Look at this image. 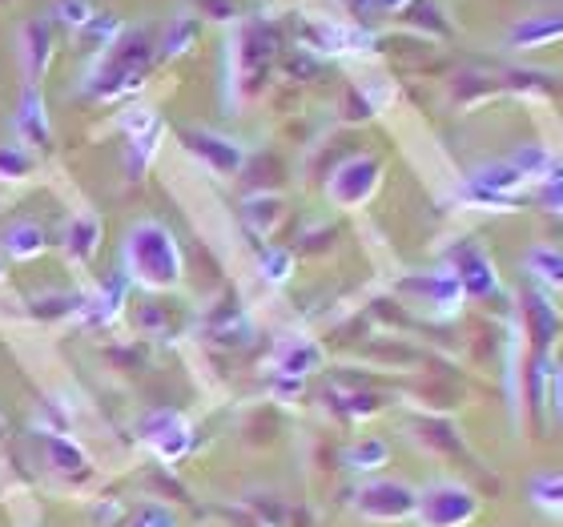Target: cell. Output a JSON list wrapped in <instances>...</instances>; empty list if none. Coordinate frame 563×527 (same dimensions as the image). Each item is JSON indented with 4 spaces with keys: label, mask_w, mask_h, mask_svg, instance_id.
Listing matches in <instances>:
<instances>
[{
    "label": "cell",
    "mask_w": 563,
    "mask_h": 527,
    "mask_svg": "<svg viewBox=\"0 0 563 527\" xmlns=\"http://www.w3.org/2000/svg\"><path fill=\"white\" fill-rule=\"evenodd\" d=\"M531 504L548 512V516L563 519V471H548V475H536L528 487Z\"/></svg>",
    "instance_id": "21"
},
{
    "label": "cell",
    "mask_w": 563,
    "mask_h": 527,
    "mask_svg": "<svg viewBox=\"0 0 563 527\" xmlns=\"http://www.w3.org/2000/svg\"><path fill=\"white\" fill-rule=\"evenodd\" d=\"M387 459H390V447L383 443V439H363V443H354L351 451H346V468L378 471V468H387Z\"/></svg>",
    "instance_id": "23"
},
{
    "label": "cell",
    "mask_w": 563,
    "mask_h": 527,
    "mask_svg": "<svg viewBox=\"0 0 563 527\" xmlns=\"http://www.w3.org/2000/svg\"><path fill=\"white\" fill-rule=\"evenodd\" d=\"M198 4V17H210V21H234L238 17V4L234 0H194Z\"/></svg>",
    "instance_id": "31"
},
{
    "label": "cell",
    "mask_w": 563,
    "mask_h": 527,
    "mask_svg": "<svg viewBox=\"0 0 563 527\" xmlns=\"http://www.w3.org/2000/svg\"><path fill=\"white\" fill-rule=\"evenodd\" d=\"M548 407L555 410L563 419V366H555L552 371V387H548Z\"/></svg>",
    "instance_id": "33"
},
{
    "label": "cell",
    "mask_w": 563,
    "mask_h": 527,
    "mask_svg": "<svg viewBox=\"0 0 563 527\" xmlns=\"http://www.w3.org/2000/svg\"><path fill=\"white\" fill-rule=\"evenodd\" d=\"M378 186H383V162L378 157H351V162H342L327 182V198L339 206V210H358L366 201L375 198Z\"/></svg>",
    "instance_id": "5"
},
{
    "label": "cell",
    "mask_w": 563,
    "mask_h": 527,
    "mask_svg": "<svg viewBox=\"0 0 563 527\" xmlns=\"http://www.w3.org/2000/svg\"><path fill=\"white\" fill-rule=\"evenodd\" d=\"M12 125H16V138H21V145H29V150L45 153L48 145H53V118H48V106H45V97H41V89H36V85H24L21 106H16V118H12Z\"/></svg>",
    "instance_id": "12"
},
{
    "label": "cell",
    "mask_w": 563,
    "mask_h": 527,
    "mask_svg": "<svg viewBox=\"0 0 563 527\" xmlns=\"http://www.w3.org/2000/svg\"><path fill=\"white\" fill-rule=\"evenodd\" d=\"M130 141V165H133V174H145L153 162H157V150H162V141H165V121H153L150 130H141L133 133Z\"/></svg>",
    "instance_id": "20"
},
{
    "label": "cell",
    "mask_w": 563,
    "mask_h": 527,
    "mask_svg": "<svg viewBox=\"0 0 563 527\" xmlns=\"http://www.w3.org/2000/svg\"><path fill=\"white\" fill-rule=\"evenodd\" d=\"M53 61H57V33H53V21H45V17H33V21L21 29L24 81L41 85V81H45V73L53 69Z\"/></svg>",
    "instance_id": "11"
},
{
    "label": "cell",
    "mask_w": 563,
    "mask_h": 527,
    "mask_svg": "<svg viewBox=\"0 0 563 527\" xmlns=\"http://www.w3.org/2000/svg\"><path fill=\"white\" fill-rule=\"evenodd\" d=\"M399 290L407 298H415V306H422L431 318H455L467 303V294L459 286V278L451 270H427V274H411L399 282Z\"/></svg>",
    "instance_id": "7"
},
{
    "label": "cell",
    "mask_w": 563,
    "mask_h": 527,
    "mask_svg": "<svg viewBox=\"0 0 563 527\" xmlns=\"http://www.w3.org/2000/svg\"><path fill=\"white\" fill-rule=\"evenodd\" d=\"M121 33H125V24H121L113 12H93V17H89V24L81 29V41H85V45H93L97 53H101V48L113 45Z\"/></svg>",
    "instance_id": "22"
},
{
    "label": "cell",
    "mask_w": 563,
    "mask_h": 527,
    "mask_svg": "<svg viewBox=\"0 0 563 527\" xmlns=\"http://www.w3.org/2000/svg\"><path fill=\"white\" fill-rule=\"evenodd\" d=\"M483 504L467 483L459 480H434L419 492L415 504V524L419 527H471L479 519Z\"/></svg>",
    "instance_id": "3"
},
{
    "label": "cell",
    "mask_w": 563,
    "mask_h": 527,
    "mask_svg": "<svg viewBox=\"0 0 563 527\" xmlns=\"http://www.w3.org/2000/svg\"><path fill=\"white\" fill-rule=\"evenodd\" d=\"M4 274H9V270H4V259H0V282H4Z\"/></svg>",
    "instance_id": "34"
},
{
    "label": "cell",
    "mask_w": 563,
    "mask_h": 527,
    "mask_svg": "<svg viewBox=\"0 0 563 527\" xmlns=\"http://www.w3.org/2000/svg\"><path fill=\"white\" fill-rule=\"evenodd\" d=\"M33 169H36V162L24 145H0V182H9V186L12 182H24Z\"/></svg>",
    "instance_id": "24"
},
{
    "label": "cell",
    "mask_w": 563,
    "mask_h": 527,
    "mask_svg": "<svg viewBox=\"0 0 563 527\" xmlns=\"http://www.w3.org/2000/svg\"><path fill=\"white\" fill-rule=\"evenodd\" d=\"M45 246H48L45 226L29 222V218L4 226V234H0V250H4V259H16V262L41 259V254H45Z\"/></svg>",
    "instance_id": "15"
},
{
    "label": "cell",
    "mask_w": 563,
    "mask_h": 527,
    "mask_svg": "<svg viewBox=\"0 0 563 527\" xmlns=\"http://www.w3.org/2000/svg\"><path fill=\"white\" fill-rule=\"evenodd\" d=\"M133 527H177V516L165 504H150V507H141L137 512Z\"/></svg>",
    "instance_id": "30"
},
{
    "label": "cell",
    "mask_w": 563,
    "mask_h": 527,
    "mask_svg": "<svg viewBox=\"0 0 563 527\" xmlns=\"http://www.w3.org/2000/svg\"><path fill=\"white\" fill-rule=\"evenodd\" d=\"M137 435L141 443L150 447L162 463H177V459H186L194 451V427H189V419L181 410H169V407L150 410L137 422Z\"/></svg>",
    "instance_id": "6"
},
{
    "label": "cell",
    "mask_w": 563,
    "mask_h": 527,
    "mask_svg": "<svg viewBox=\"0 0 563 527\" xmlns=\"http://www.w3.org/2000/svg\"><path fill=\"white\" fill-rule=\"evenodd\" d=\"M354 12H402L411 9L415 0H346Z\"/></svg>",
    "instance_id": "32"
},
{
    "label": "cell",
    "mask_w": 563,
    "mask_h": 527,
    "mask_svg": "<svg viewBox=\"0 0 563 527\" xmlns=\"http://www.w3.org/2000/svg\"><path fill=\"white\" fill-rule=\"evenodd\" d=\"M302 45L310 53H327V57H363L375 45V33H366L354 21H314L306 24Z\"/></svg>",
    "instance_id": "9"
},
{
    "label": "cell",
    "mask_w": 563,
    "mask_h": 527,
    "mask_svg": "<svg viewBox=\"0 0 563 527\" xmlns=\"http://www.w3.org/2000/svg\"><path fill=\"white\" fill-rule=\"evenodd\" d=\"M101 234H106V226H101L97 213H77L69 222V230H65V254H69L77 266L93 262L97 250H101Z\"/></svg>",
    "instance_id": "17"
},
{
    "label": "cell",
    "mask_w": 563,
    "mask_h": 527,
    "mask_svg": "<svg viewBox=\"0 0 563 527\" xmlns=\"http://www.w3.org/2000/svg\"><path fill=\"white\" fill-rule=\"evenodd\" d=\"M528 274L536 282H540V290H555L560 294L563 290V250H555V246H536L528 254Z\"/></svg>",
    "instance_id": "19"
},
{
    "label": "cell",
    "mask_w": 563,
    "mask_h": 527,
    "mask_svg": "<svg viewBox=\"0 0 563 527\" xmlns=\"http://www.w3.org/2000/svg\"><path fill=\"white\" fill-rule=\"evenodd\" d=\"M125 294H130V278H125V274H113V278L101 282L89 298H81L77 318H81L85 327H109V322H118V318L125 315Z\"/></svg>",
    "instance_id": "14"
},
{
    "label": "cell",
    "mask_w": 563,
    "mask_h": 527,
    "mask_svg": "<svg viewBox=\"0 0 563 527\" xmlns=\"http://www.w3.org/2000/svg\"><path fill=\"white\" fill-rule=\"evenodd\" d=\"M181 141H186V150L194 153L210 174L234 177V174H242V165H246V150H242L234 138H222V133H210V130H186Z\"/></svg>",
    "instance_id": "10"
},
{
    "label": "cell",
    "mask_w": 563,
    "mask_h": 527,
    "mask_svg": "<svg viewBox=\"0 0 563 527\" xmlns=\"http://www.w3.org/2000/svg\"><path fill=\"white\" fill-rule=\"evenodd\" d=\"M536 201H540L548 213H563V157H555L552 174L536 186Z\"/></svg>",
    "instance_id": "27"
},
{
    "label": "cell",
    "mask_w": 563,
    "mask_h": 527,
    "mask_svg": "<svg viewBox=\"0 0 563 527\" xmlns=\"http://www.w3.org/2000/svg\"><path fill=\"white\" fill-rule=\"evenodd\" d=\"M322 363H327V351H322L314 339H306V334L282 339L278 351H274V375L294 378V383H302L306 375L322 371Z\"/></svg>",
    "instance_id": "13"
},
{
    "label": "cell",
    "mask_w": 563,
    "mask_h": 527,
    "mask_svg": "<svg viewBox=\"0 0 563 527\" xmlns=\"http://www.w3.org/2000/svg\"><path fill=\"white\" fill-rule=\"evenodd\" d=\"M0 4H9V0H0Z\"/></svg>",
    "instance_id": "35"
},
{
    "label": "cell",
    "mask_w": 563,
    "mask_h": 527,
    "mask_svg": "<svg viewBox=\"0 0 563 527\" xmlns=\"http://www.w3.org/2000/svg\"><path fill=\"white\" fill-rule=\"evenodd\" d=\"M93 17V4L89 0H57V21L69 24L73 33H81L85 24Z\"/></svg>",
    "instance_id": "29"
},
{
    "label": "cell",
    "mask_w": 563,
    "mask_h": 527,
    "mask_svg": "<svg viewBox=\"0 0 563 527\" xmlns=\"http://www.w3.org/2000/svg\"><path fill=\"white\" fill-rule=\"evenodd\" d=\"M446 270L459 278V286H463L467 298H495V294L504 290L495 262L487 259V250H483L479 242H471V238H463V242H455V246L446 250Z\"/></svg>",
    "instance_id": "8"
},
{
    "label": "cell",
    "mask_w": 563,
    "mask_h": 527,
    "mask_svg": "<svg viewBox=\"0 0 563 527\" xmlns=\"http://www.w3.org/2000/svg\"><path fill=\"white\" fill-rule=\"evenodd\" d=\"M563 41V12H548V17H528L507 33V48H548Z\"/></svg>",
    "instance_id": "16"
},
{
    "label": "cell",
    "mask_w": 563,
    "mask_h": 527,
    "mask_svg": "<svg viewBox=\"0 0 563 527\" xmlns=\"http://www.w3.org/2000/svg\"><path fill=\"white\" fill-rule=\"evenodd\" d=\"M258 274L271 282V286H286V282L294 278V254L290 250H282V246H271L258 259Z\"/></svg>",
    "instance_id": "25"
},
{
    "label": "cell",
    "mask_w": 563,
    "mask_h": 527,
    "mask_svg": "<svg viewBox=\"0 0 563 527\" xmlns=\"http://www.w3.org/2000/svg\"><path fill=\"white\" fill-rule=\"evenodd\" d=\"M415 504H419V492L402 480L363 483L354 495V512L366 524H407V519H415Z\"/></svg>",
    "instance_id": "4"
},
{
    "label": "cell",
    "mask_w": 563,
    "mask_h": 527,
    "mask_svg": "<svg viewBox=\"0 0 563 527\" xmlns=\"http://www.w3.org/2000/svg\"><path fill=\"white\" fill-rule=\"evenodd\" d=\"M282 218V201L278 198H250L246 201V222L258 230V234H271Z\"/></svg>",
    "instance_id": "28"
},
{
    "label": "cell",
    "mask_w": 563,
    "mask_h": 527,
    "mask_svg": "<svg viewBox=\"0 0 563 527\" xmlns=\"http://www.w3.org/2000/svg\"><path fill=\"white\" fill-rule=\"evenodd\" d=\"M45 455H48V463L57 471H65V475H81V471L89 468L85 447L73 443L65 431H45Z\"/></svg>",
    "instance_id": "18"
},
{
    "label": "cell",
    "mask_w": 563,
    "mask_h": 527,
    "mask_svg": "<svg viewBox=\"0 0 563 527\" xmlns=\"http://www.w3.org/2000/svg\"><path fill=\"white\" fill-rule=\"evenodd\" d=\"M194 45H198V21H189V17H177V21L169 24V33L162 36L165 57H181V53H189Z\"/></svg>",
    "instance_id": "26"
},
{
    "label": "cell",
    "mask_w": 563,
    "mask_h": 527,
    "mask_svg": "<svg viewBox=\"0 0 563 527\" xmlns=\"http://www.w3.org/2000/svg\"><path fill=\"white\" fill-rule=\"evenodd\" d=\"M153 65V45L145 33H121L109 48H101L93 69L85 73V97L93 101H125L145 89Z\"/></svg>",
    "instance_id": "2"
},
{
    "label": "cell",
    "mask_w": 563,
    "mask_h": 527,
    "mask_svg": "<svg viewBox=\"0 0 563 527\" xmlns=\"http://www.w3.org/2000/svg\"><path fill=\"white\" fill-rule=\"evenodd\" d=\"M121 274L153 294L177 290L186 282V254L177 246L174 230L153 218L133 222L121 242Z\"/></svg>",
    "instance_id": "1"
}]
</instances>
